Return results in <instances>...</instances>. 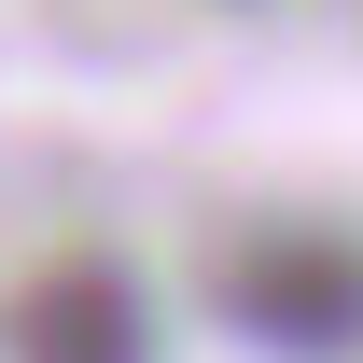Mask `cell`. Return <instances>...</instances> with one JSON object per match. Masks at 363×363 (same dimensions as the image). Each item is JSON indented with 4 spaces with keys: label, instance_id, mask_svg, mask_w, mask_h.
Instances as JSON below:
<instances>
[{
    "label": "cell",
    "instance_id": "1",
    "mask_svg": "<svg viewBox=\"0 0 363 363\" xmlns=\"http://www.w3.org/2000/svg\"><path fill=\"white\" fill-rule=\"evenodd\" d=\"M210 294L279 363H363V238L350 224H252Z\"/></svg>",
    "mask_w": 363,
    "mask_h": 363
},
{
    "label": "cell",
    "instance_id": "2",
    "mask_svg": "<svg viewBox=\"0 0 363 363\" xmlns=\"http://www.w3.org/2000/svg\"><path fill=\"white\" fill-rule=\"evenodd\" d=\"M0 350L14 363H154V294H140L112 252H56L43 279H14Z\"/></svg>",
    "mask_w": 363,
    "mask_h": 363
}]
</instances>
